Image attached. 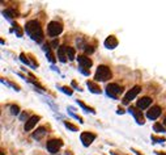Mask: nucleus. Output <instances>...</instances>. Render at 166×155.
Segmentation results:
<instances>
[{"instance_id": "obj_1", "label": "nucleus", "mask_w": 166, "mask_h": 155, "mask_svg": "<svg viewBox=\"0 0 166 155\" xmlns=\"http://www.w3.org/2000/svg\"><path fill=\"white\" fill-rule=\"evenodd\" d=\"M25 30H26V33L29 34V37L33 41L38 42V44H41L43 41V32H42V28H41L39 22H38L37 20H30V21L26 22Z\"/></svg>"}, {"instance_id": "obj_2", "label": "nucleus", "mask_w": 166, "mask_h": 155, "mask_svg": "<svg viewBox=\"0 0 166 155\" xmlns=\"http://www.w3.org/2000/svg\"><path fill=\"white\" fill-rule=\"evenodd\" d=\"M109 79H111L110 68L105 65L98 66V68H97V71H95V74H94V80L95 82H106V80H109Z\"/></svg>"}, {"instance_id": "obj_3", "label": "nucleus", "mask_w": 166, "mask_h": 155, "mask_svg": "<svg viewBox=\"0 0 166 155\" xmlns=\"http://www.w3.org/2000/svg\"><path fill=\"white\" fill-rule=\"evenodd\" d=\"M47 32H49V36L51 37H56L63 32V25L58 21H51L47 26Z\"/></svg>"}, {"instance_id": "obj_4", "label": "nucleus", "mask_w": 166, "mask_h": 155, "mask_svg": "<svg viewBox=\"0 0 166 155\" xmlns=\"http://www.w3.org/2000/svg\"><path fill=\"white\" fill-rule=\"evenodd\" d=\"M140 91H141V87H140V86H135V87H133L132 90H129L128 92L126 93V96L123 97V100H122V102H123L124 105H127V104H128V102L131 101V100H133V99H135L136 96H137V95H139V92H140Z\"/></svg>"}, {"instance_id": "obj_5", "label": "nucleus", "mask_w": 166, "mask_h": 155, "mask_svg": "<svg viewBox=\"0 0 166 155\" xmlns=\"http://www.w3.org/2000/svg\"><path fill=\"white\" fill-rule=\"evenodd\" d=\"M106 92H107V96L113 97V99H118V95L122 92V88L115 83H110L106 87Z\"/></svg>"}, {"instance_id": "obj_6", "label": "nucleus", "mask_w": 166, "mask_h": 155, "mask_svg": "<svg viewBox=\"0 0 166 155\" xmlns=\"http://www.w3.org/2000/svg\"><path fill=\"white\" fill-rule=\"evenodd\" d=\"M47 150H49L51 154H56L59 151V149L63 146V142L60 140H51L47 142Z\"/></svg>"}, {"instance_id": "obj_7", "label": "nucleus", "mask_w": 166, "mask_h": 155, "mask_svg": "<svg viewBox=\"0 0 166 155\" xmlns=\"http://www.w3.org/2000/svg\"><path fill=\"white\" fill-rule=\"evenodd\" d=\"M128 112L131 113V115L133 116V118L136 120V122L137 124H140V125H143L144 124V116H143V113H141V111H139V109H136L135 106H129V109H128Z\"/></svg>"}, {"instance_id": "obj_8", "label": "nucleus", "mask_w": 166, "mask_h": 155, "mask_svg": "<svg viewBox=\"0 0 166 155\" xmlns=\"http://www.w3.org/2000/svg\"><path fill=\"white\" fill-rule=\"evenodd\" d=\"M80 140H81V142H83L84 146H89V145H92V142L95 140V134L89 133V131H84V133H81Z\"/></svg>"}, {"instance_id": "obj_9", "label": "nucleus", "mask_w": 166, "mask_h": 155, "mask_svg": "<svg viewBox=\"0 0 166 155\" xmlns=\"http://www.w3.org/2000/svg\"><path fill=\"white\" fill-rule=\"evenodd\" d=\"M160 115H161V108L158 105L152 106V108L147 112V117L149 118V120H156V118L160 117Z\"/></svg>"}, {"instance_id": "obj_10", "label": "nucleus", "mask_w": 166, "mask_h": 155, "mask_svg": "<svg viewBox=\"0 0 166 155\" xmlns=\"http://www.w3.org/2000/svg\"><path fill=\"white\" fill-rule=\"evenodd\" d=\"M77 61H79V65H80V67H83V68H90V67H92V65H93L92 59L88 58L86 55H79Z\"/></svg>"}, {"instance_id": "obj_11", "label": "nucleus", "mask_w": 166, "mask_h": 155, "mask_svg": "<svg viewBox=\"0 0 166 155\" xmlns=\"http://www.w3.org/2000/svg\"><path fill=\"white\" fill-rule=\"evenodd\" d=\"M39 118H41L39 116H33V117L29 118V121L25 122V126H24L25 131H30L31 129H33V127L37 125V122L39 121Z\"/></svg>"}, {"instance_id": "obj_12", "label": "nucleus", "mask_w": 166, "mask_h": 155, "mask_svg": "<svg viewBox=\"0 0 166 155\" xmlns=\"http://www.w3.org/2000/svg\"><path fill=\"white\" fill-rule=\"evenodd\" d=\"M105 46L107 49H115L118 46V40L114 37V36H110L105 40Z\"/></svg>"}, {"instance_id": "obj_13", "label": "nucleus", "mask_w": 166, "mask_h": 155, "mask_svg": "<svg viewBox=\"0 0 166 155\" xmlns=\"http://www.w3.org/2000/svg\"><path fill=\"white\" fill-rule=\"evenodd\" d=\"M152 104V99L151 97H143V99H140L137 101V108L139 109H147L148 106Z\"/></svg>"}, {"instance_id": "obj_14", "label": "nucleus", "mask_w": 166, "mask_h": 155, "mask_svg": "<svg viewBox=\"0 0 166 155\" xmlns=\"http://www.w3.org/2000/svg\"><path fill=\"white\" fill-rule=\"evenodd\" d=\"M58 57H59V61L62 63L67 62V46H60L58 49Z\"/></svg>"}, {"instance_id": "obj_15", "label": "nucleus", "mask_w": 166, "mask_h": 155, "mask_svg": "<svg viewBox=\"0 0 166 155\" xmlns=\"http://www.w3.org/2000/svg\"><path fill=\"white\" fill-rule=\"evenodd\" d=\"M45 135H46V127H43V126L38 127L37 130L33 133V138H34V140H41V138H42V137H45Z\"/></svg>"}, {"instance_id": "obj_16", "label": "nucleus", "mask_w": 166, "mask_h": 155, "mask_svg": "<svg viewBox=\"0 0 166 155\" xmlns=\"http://www.w3.org/2000/svg\"><path fill=\"white\" fill-rule=\"evenodd\" d=\"M86 86H88V88H89V91L90 92H93V93H101V90H99V87L97 86V84H94L93 82H86Z\"/></svg>"}, {"instance_id": "obj_17", "label": "nucleus", "mask_w": 166, "mask_h": 155, "mask_svg": "<svg viewBox=\"0 0 166 155\" xmlns=\"http://www.w3.org/2000/svg\"><path fill=\"white\" fill-rule=\"evenodd\" d=\"M43 50L46 51L47 58H49L52 63L55 62V58H54V55H52V53H51V47H50V45H45V46H43Z\"/></svg>"}, {"instance_id": "obj_18", "label": "nucleus", "mask_w": 166, "mask_h": 155, "mask_svg": "<svg viewBox=\"0 0 166 155\" xmlns=\"http://www.w3.org/2000/svg\"><path fill=\"white\" fill-rule=\"evenodd\" d=\"M153 130L154 131H157V133H165V125H162V124H154V126H153Z\"/></svg>"}, {"instance_id": "obj_19", "label": "nucleus", "mask_w": 166, "mask_h": 155, "mask_svg": "<svg viewBox=\"0 0 166 155\" xmlns=\"http://www.w3.org/2000/svg\"><path fill=\"white\" fill-rule=\"evenodd\" d=\"M77 104H79V105H80L81 108H83L85 112H90V113H95V111H94V109H93V108H90V106H88V105H85V104H84L83 101H80V100H77Z\"/></svg>"}, {"instance_id": "obj_20", "label": "nucleus", "mask_w": 166, "mask_h": 155, "mask_svg": "<svg viewBox=\"0 0 166 155\" xmlns=\"http://www.w3.org/2000/svg\"><path fill=\"white\" fill-rule=\"evenodd\" d=\"M67 57L69 61H73L75 59V49L73 47H71V46L67 47Z\"/></svg>"}, {"instance_id": "obj_21", "label": "nucleus", "mask_w": 166, "mask_h": 155, "mask_svg": "<svg viewBox=\"0 0 166 155\" xmlns=\"http://www.w3.org/2000/svg\"><path fill=\"white\" fill-rule=\"evenodd\" d=\"M3 15H4V17H7L8 20H11L15 16V11L13 9H5V11H3Z\"/></svg>"}, {"instance_id": "obj_22", "label": "nucleus", "mask_w": 166, "mask_h": 155, "mask_svg": "<svg viewBox=\"0 0 166 155\" xmlns=\"http://www.w3.org/2000/svg\"><path fill=\"white\" fill-rule=\"evenodd\" d=\"M64 126L67 127V129H69V130H72V131H77V126H75V125H72L71 122H67V121H64Z\"/></svg>"}, {"instance_id": "obj_23", "label": "nucleus", "mask_w": 166, "mask_h": 155, "mask_svg": "<svg viewBox=\"0 0 166 155\" xmlns=\"http://www.w3.org/2000/svg\"><path fill=\"white\" fill-rule=\"evenodd\" d=\"M60 90H62V91H63V92H64V93H67L68 96H71L72 93H73V91H72V90H71V88H69V87H60Z\"/></svg>"}, {"instance_id": "obj_24", "label": "nucleus", "mask_w": 166, "mask_h": 155, "mask_svg": "<svg viewBox=\"0 0 166 155\" xmlns=\"http://www.w3.org/2000/svg\"><path fill=\"white\" fill-rule=\"evenodd\" d=\"M15 26V32H16V34H17V37H22V30L20 29V26L17 24L16 25H13Z\"/></svg>"}, {"instance_id": "obj_25", "label": "nucleus", "mask_w": 166, "mask_h": 155, "mask_svg": "<svg viewBox=\"0 0 166 155\" xmlns=\"http://www.w3.org/2000/svg\"><path fill=\"white\" fill-rule=\"evenodd\" d=\"M152 141L157 143H163L165 142V138H160V137H156V135H152Z\"/></svg>"}, {"instance_id": "obj_26", "label": "nucleus", "mask_w": 166, "mask_h": 155, "mask_svg": "<svg viewBox=\"0 0 166 155\" xmlns=\"http://www.w3.org/2000/svg\"><path fill=\"white\" fill-rule=\"evenodd\" d=\"M11 112H12V115H19L20 108L17 105H12V106H11Z\"/></svg>"}, {"instance_id": "obj_27", "label": "nucleus", "mask_w": 166, "mask_h": 155, "mask_svg": "<svg viewBox=\"0 0 166 155\" xmlns=\"http://www.w3.org/2000/svg\"><path fill=\"white\" fill-rule=\"evenodd\" d=\"M20 59H21V61L25 63V65H30V63H29V59L26 58V57H25V54H21V55H20Z\"/></svg>"}, {"instance_id": "obj_28", "label": "nucleus", "mask_w": 166, "mask_h": 155, "mask_svg": "<svg viewBox=\"0 0 166 155\" xmlns=\"http://www.w3.org/2000/svg\"><path fill=\"white\" fill-rule=\"evenodd\" d=\"M20 118H21V121H25V120H26V121H29V115L25 112V113H22V115L20 116Z\"/></svg>"}, {"instance_id": "obj_29", "label": "nucleus", "mask_w": 166, "mask_h": 155, "mask_svg": "<svg viewBox=\"0 0 166 155\" xmlns=\"http://www.w3.org/2000/svg\"><path fill=\"white\" fill-rule=\"evenodd\" d=\"M93 51H94V49H93L92 46H85V53L86 54H92Z\"/></svg>"}, {"instance_id": "obj_30", "label": "nucleus", "mask_w": 166, "mask_h": 155, "mask_svg": "<svg viewBox=\"0 0 166 155\" xmlns=\"http://www.w3.org/2000/svg\"><path fill=\"white\" fill-rule=\"evenodd\" d=\"M79 70H80V71L83 72L84 75H86V76H89V74H90V71H89V70H85V68H83V67H80V68H79Z\"/></svg>"}, {"instance_id": "obj_31", "label": "nucleus", "mask_w": 166, "mask_h": 155, "mask_svg": "<svg viewBox=\"0 0 166 155\" xmlns=\"http://www.w3.org/2000/svg\"><path fill=\"white\" fill-rule=\"evenodd\" d=\"M52 46H58V41H54V42H52Z\"/></svg>"}, {"instance_id": "obj_32", "label": "nucleus", "mask_w": 166, "mask_h": 155, "mask_svg": "<svg viewBox=\"0 0 166 155\" xmlns=\"http://www.w3.org/2000/svg\"><path fill=\"white\" fill-rule=\"evenodd\" d=\"M72 87H75V88H77V84H76V82H72Z\"/></svg>"}, {"instance_id": "obj_33", "label": "nucleus", "mask_w": 166, "mask_h": 155, "mask_svg": "<svg viewBox=\"0 0 166 155\" xmlns=\"http://www.w3.org/2000/svg\"><path fill=\"white\" fill-rule=\"evenodd\" d=\"M132 151H133V152H136V155H143V154H140L139 151H136V150H133V149H132Z\"/></svg>"}, {"instance_id": "obj_34", "label": "nucleus", "mask_w": 166, "mask_h": 155, "mask_svg": "<svg viewBox=\"0 0 166 155\" xmlns=\"http://www.w3.org/2000/svg\"><path fill=\"white\" fill-rule=\"evenodd\" d=\"M157 155H166V154H163V152H156Z\"/></svg>"}, {"instance_id": "obj_35", "label": "nucleus", "mask_w": 166, "mask_h": 155, "mask_svg": "<svg viewBox=\"0 0 166 155\" xmlns=\"http://www.w3.org/2000/svg\"><path fill=\"white\" fill-rule=\"evenodd\" d=\"M163 125H165V127H166V118H165V121H163Z\"/></svg>"}, {"instance_id": "obj_36", "label": "nucleus", "mask_w": 166, "mask_h": 155, "mask_svg": "<svg viewBox=\"0 0 166 155\" xmlns=\"http://www.w3.org/2000/svg\"><path fill=\"white\" fill-rule=\"evenodd\" d=\"M65 155H71V152H68V151H67V152H65Z\"/></svg>"}, {"instance_id": "obj_37", "label": "nucleus", "mask_w": 166, "mask_h": 155, "mask_svg": "<svg viewBox=\"0 0 166 155\" xmlns=\"http://www.w3.org/2000/svg\"><path fill=\"white\" fill-rule=\"evenodd\" d=\"M111 154H113V155H118V154H117V152H111Z\"/></svg>"}]
</instances>
